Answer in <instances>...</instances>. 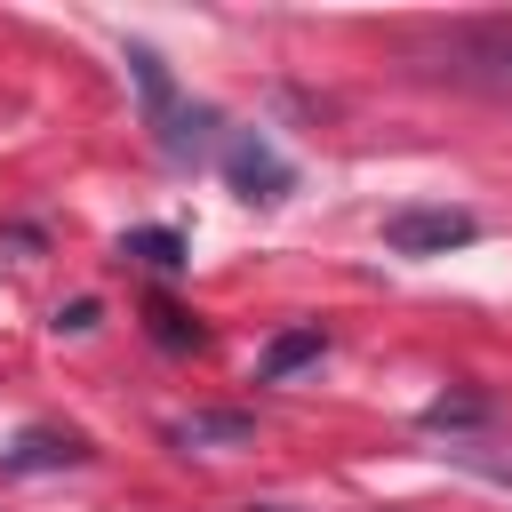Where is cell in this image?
<instances>
[{
	"label": "cell",
	"instance_id": "8992f818",
	"mask_svg": "<svg viewBox=\"0 0 512 512\" xmlns=\"http://www.w3.org/2000/svg\"><path fill=\"white\" fill-rule=\"evenodd\" d=\"M168 440L176 448H248L256 440V416L248 408H192V416L168 424Z\"/></svg>",
	"mask_w": 512,
	"mask_h": 512
},
{
	"label": "cell",
	"instance_id": "30bf717a",
	"mask_svg": "<svg viewBox=\"0 0 512 512\" xmlns=\"http://www.w3.org/2000/svg\"><path fill=\"white\" fill-rule=\"evenodd\" d=\"M152 344H168V352H200V320L184 312V304H168V296H152Z\"/></svg>",
	"mask_w": 512,
	"mask_h": 512
},
{
	"label": "cell",
	"instance_id": "7c38bea8",
	"mask_svg": "<svg viewBox=\"0 0 512 512\" xmlns=\"http://www.w3.org/2000/svg\"><path fill=\"white\" fill-rule=\"evenodd\" d=\"M96 320H104V304H96V296H72V304H56V336H88Z\"/></svg>",
	"mask_w": 512,
	"mask_h": 512
},
{
	"label": "cell",
	"instance_id": "7a4b0ae2",
	"mask_svg": "<svg viewBox=\"0 0 512 512\" xmlns=\"http://www.w3.org/2000/svg\"><path fill=\"white\" fill-rule=\"evenodd\" d=\"M216 168H224V184H232L240 200H288V192H296V160H288L264 128H232L224 152H216Z\"/></svg>",
	"mask_w": 512,
	"mask_h": 512
},
{
	"label": "cell",
	"instance_id": "52a82bcc",
	"mask_svg": "<svg viewBox=\"0 0 512 512\" xmlns=\"http://www.w3.org/2000/svg\"><path fill=\"white\" fill-rule=\"evenodd\" d=\"M328 352V336H320V320H304V328H280L264 352H256V384H280V376H296V368H312Z\"/></svg>",
	"mask_w": 512,
	"mask_h": 512
},
{
	"label": "cell",
	"instance_id": "5b68a950",
	"mask_svg": "<svg viewBox=\"0 0 512 512\" xmlns=\"http://www.w3.org/2000/svg\"><path fill=\"white\" fill-rule=\"evenodd\" d=\"M64 464H88V440L64 432V424H24L8 448H0V472L24 480V472H64Z\"/></svg>",
	"mask_w": 512,
	"mask_h": 512
},
{
	"label": "cell",
	"instance_id": "3957f363",
	"mask_svg": "<svg viewBox=\"0 0 512 512\" xmlns=\"http://www.w3.org/2000/svg\"><path fill=\"white\" fill-rule=\"evenodd\" d=\"M472 240H480V216L448 208V200H416V208L384 216V248L392 256H448V248H472Z\"/></svg>",
	"mask_w": 512,
	"mask_h": 512
},
{
	"label": "cell",
	"instance_id": "8fae6325",
	"mask_svg": "<svg viewBox=\"0 0 512 512\" xmlns=\"http://www.w3.org/2000/svg\"><path fill=\"white\" fill-rule=\"evenodd\" d=\"M448 464H464L472 480H496V488H512V448H472V440H448Z\"/></svg>",
	"mask_w": 512,
	"mask_h": 512
},
{
	"label": "cell",
	"instance_id": "277c9868",
	"mask_svg": "<svg viewBox=\"0 0 512 512\" xmlns=\"http://www.w3.org/2000/svg\"><path fill=\"white\" fill-rule=\"evenodd\" d=\"M448 56H456L448 72L512 88V16H472V24H456V32H448Z\"/></svg>",
	"mask_w": 512,
	"mask_h": 512
},
{
	"label": "cell",
	"instance_id": "ba28073f",
	"mask_svg": "<svg viewBox=\"0 0 512 512\" xmlns=\"http://www.w3.org/2000/svg\"><path fill=\"white\" fill-rule=\"evenodd\" d=\"M120 256H136V264H152V272H184V264H192L184 232H168V224H136V232H120Z\"/></svg>",
	"mask_w": 512,
	"mask_h": 512
},
{
	"label": "cell",
	"instance_id": "6da1fadb",
	"mask_svg": "<svg viewBox=\"0 0 512 512\" xmlns=\"http://www.w3.org/2000/svg\"><path fill=\"white\" fill-rule=\"evenodd\" d=\"M128 80H136V96H144V120H152V136H160V152L176 160V168H192V160H208V152H224V120H216V104H192L176 80H168V64L144 48V40H128Z\"/></svg>",
	"mask_w": 512,
	"mask_h": 512
},
{
	"label": "cell",
	"instance_id": "4fadbf2b",
	"mask_svg": "<svg viewBox=\"0 0 512 512\" xmlns=\"http://www.w3.org/2000/svg\"><path fill=\"white\" fill-rule=\"evenodd\" d=\"M248 512H288V504H248Z\"/></svg>",
	"mask_w": 512,
	"mask_h": 512
},
{
	"label": "cell",
	"instance_id": "9c48e42d",
	"mask_svg": "<svg viewBox=\"0 0 512 512\" xmlns=\"http://www.w3.org/2000/svg\"><path fill=\"white\" fill-rule=\"evenodd\" d=\"M488 392H440V400H424V432H472V424H488Z\"/></svg>",
	"mask_w": 512,
	"mask_h": 512
}]
</instances>
